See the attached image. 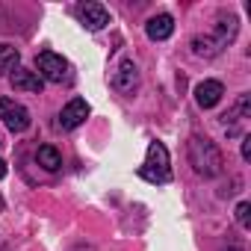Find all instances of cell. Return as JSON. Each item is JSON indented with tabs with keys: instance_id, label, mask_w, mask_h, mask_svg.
Listing matches in <instances>:
<instances>
[{
	"instance_id": "17",
	"label": "cell",
	"mask_w": 251,
	"mask_h": 251,
	"mask_svg": "<svg viewBox=\"0 0 251 251\" xmlns=\"http://www.w3.org/2000/svg\"><path fill=\"white\" fill-rule=\"evenodd\" d=\"M3 177H6V163L0 160V180H3Z\"/></svg>"
},
{
	"instance_id": "12",
	"label": "cell",
	"mask_w": 251,
	"mask_h": 251,
	"mask_svg": "<svg viewBox=\"0 0 251 251\" xmlns=\"http://www.w3.org/2000/svg\"><path fill=\"white\" fill-rule=\"evenodd\" d=\"M192 50H195L198 56H207V59H213V56H216L222 48L216 45V39H213V36H195V39H192Z\"/></svg>"
},
{
	"instance_id": "13",
	"label": "cell",
	"mask_w": 251,
	"mask_h": 251,
	"mask_svg": "<svg viewBox=\"0 0 251 251\" xmlns=\"http://www.w3.org/2000/svg\"><path fill=\"white\" fill-rule=\"evenodd\" d=\"M18 59H21V53H18L12 45H0V74L15 71V68H18Z\"/></svg>"
},
{
	"instance_id": "18",
	"label": "cell",
	"mask_w": 251,
	"mask_h": 251,
	"mask_svg": "<svg viewBox=\"0 0 251 251\" xmlns=\"http://www.w3.org/2000/svg\"><path fill=\"white\" fill-rule=\"evenodd\" d=\"M227 251H242V248H227Z\"/></svg>"
},
{
	"instance_id": "2",
	"label": "cell",
	"mask_w": 251,
	"mask_h": 251,
	"mask_svg": "<svg viewBox=\"0 0 251 251\" xmlns=\"http://www.w3.org/2000/svg\"><path fill=\"white\" fill-rule=\"evenodd\" d=\"M139 175L151 183H169L172 180V169H169V151L163 142H151L148 145V160L139 169Z\"/></svg>"
},
{
	"instance_id": "7",
	"label": "cell",
	"mask_w": 251,
	"mask_h": 251,
	"mask_svg": "<svg viewBox=\"0 0 251 251\" xmlns=\"http://www.w3.org/2000/svg\"><path fill=\"white\" fill-rule=\"evenodd\" d=\"M86 115H89V103L83 100V98H74L65 109H62V115H59V124L65 130H74V127H80V124L86 121Z\"/></svg>"
},
{
	"instance_id": "3",
	"label": "cell",
	"mask_w": 251,
	"mask_h": 251,
	"mask_svg": "<svg viewBox=\"0 0 251 251\" xmlns=\"http://www.w3.org/2000/svg\"><path fill=\"white\" fill-rule=\"evenodd\" d=\"M36 68H39V77L48 80V83H62V80H68V62H65L59 53H53V50H42V53L36 56Z\"/></svg>"
},
{
	"instance_id": "8",
	"label": "cell",
	"mask_w": 251,
	"mask_h": 251,
	"mask_svg": "<svg viewBox=\"0 0 251 251\" xmlns=\"http://www.w3.org/2000/svg\"><path fill=\"white\" fill-rule=\"evenodd\" d=\"M222 95H225V89H222V83H219V80H204V83H198V86H195V100H198V106H201V109L216 106V103L222 100Z\"/></svg>"
},
{
	"instance_id": "11",
	"label": "cell",
	"mask_w": 251,
	"mask_h": 251,
	"mask_svg": "<svg viewBox=\"0 0 251 251\" xmlns=\"http://www.w3.org/2000/svg\"><path fill=\"white\" fill-rule=\"evenodd\" d=\"M36 160H39V166L48 169V172H56V169L62 166V157H59V151H56L53 145H42V148L36 151Z\"/></svg>"
},
{
	"instance_id": "9",
	"label": "cell",
	"mask_w": 251,
	"mask_h": 251,
	"mask_svg": "<svg viewBox=\"0 0 251 251\" xmlns=\"http://www.w3.org/2000/svg\"><path fill=\"white\" fill-rule=\"evenodd\" d=\"M145 30H148V39L163 42V39H169V36L175 33V18H172V15H154Z\"/></svg>"
},
{
	"instance_id": "14",
	"label": "cell",
	"mask_w": 251,
	"mask_h": 251,
	"mask_svg": "<svg viewBox=\"0 0 251 251\" xmlns=\"http://www.w3.org/2000/svg\"><path fill=\"white\" fill-rule=\"evenodd\" d=\"M233 36H236V18H227V21L222 18V21L216 24V36H213V39H216V45H219V48H225Z\"/></svg>"
},
{
	"instance_id": "6",
	"label": "cell",
	"mask_w": 251,
	"mask_h": 251,
	"mask_svg": "<svg viewBox=\"0 0 251 251\" xmlns=\"http://www.w3.org/2000/svg\"><path fill=\"white\" fill-rule=\"evenodd\" d=\"M136 83H139L136 65H133L130 59H124V62L118 65L115 77H112V89H115V92H121V95H130V92L136 89Z\"/></svg>"
},
{
	"instance_id": "10",
	"label": "cell",
	"mask_w": 251,
	"mask_h": 251,
	"mask_svg": "<svg viewBox=\"0 0 251 251\" xmlns=\"http://www.w3.org/2000/svg\"><path fill=\"white\" fill-rule=\"evenodd\" d=\"M9 83H12L15 89H24V92H42V86H45V80H42L36 71H27V68H18V71L9 77Z\"/></svg>"
},
{
	"instance_id": "5",
	"label": "cell",
	"mask_w": 251,
	"mask_h": 251,
	"mask_svg": "<svg viewBox=\"0 0 251 251\" xmlns=\"http://www.w3.org/2000/svg\"><path fill=\"white\" fill-rule=\"evenodd\" d=\"M77 18H80L89 30H103V27L109 24V12H106V6H100V3H80V6H77Z\"/></svg>"
},
{
	"instance_id": "4",
	"label": "cell",
	"mask_w": 251,
	"mask_h": 251,
	"mask_svg": "<svg viewBox=\"0 0 251 251\" xmlns=\"http://www.w3.org/2000/svg\"><path fill=\"white\" fill-rule=\"evenodd\" d=\"M0 118H3V124H6L12 133H24L30 127V112H27V106H21L12 98H0Z\"/></svg>"
},
{
	"instance_id": "15",
	"label": "cell",
	"mask_w": 251,
	"mask_h": 251,
	"mask_svg": "<svg viewBox=\"0 0 251 251\" xmlns=\"http://www.w3.org/2000/svg\"><path fill=\"white\" fill-rule=\"evenodd\" d=\"M248 213H251V204H245V201H242V204L236 207V222H239L242 227H248V225H251V222H248Z\"/></svg>"
},
{
	"instance_id": "16",
	"label": "cell",
	"mask_w": 251,
	"mask_h": 251,
	"mask_svg": "<svg viewBox=\"0 0 251 251\" xmlns=\"http://www.w3.org/2000/svg\"><path fill=\"white\" fill-rule=\"evenodd\" d=\"M242 160H245V163L251 160V136H245V139H242Z\"/></svg>"
},
{
	"instance_id": "1",
	"label": "cell",
	"mask_w": 251,
	"mask_h": 251,
	"mask_svg": "<svg viewBox=\"0 0 251 251\" xmlns=\"http://www.w3.org/2000/svg\"><path fill=\"white\" fill-rule=\"evenodd\" d=\"M186 151H189V163H192V169L198 172V175H204V177H216V175H222V151L210 142V139H201V136H192L189 139V145H186Z\"/></svg>"
}]
</instances>
